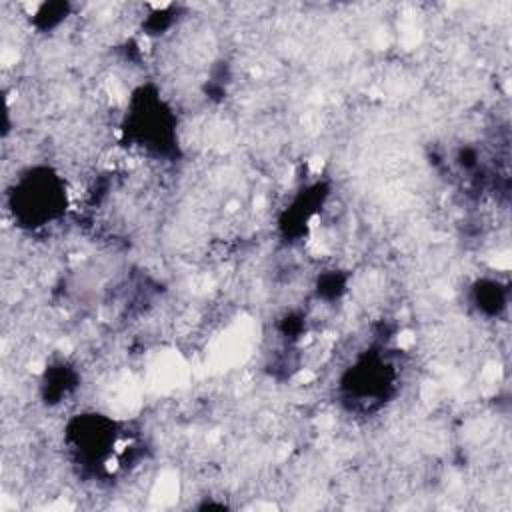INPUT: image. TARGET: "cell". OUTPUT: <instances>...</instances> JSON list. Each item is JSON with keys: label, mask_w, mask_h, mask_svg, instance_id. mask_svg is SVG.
Wrapping results in <instances>:
<instances>
[{"label": "cell", "mask_w": 512, "mask_h": 512, "mask_svg": "<svg viewBox=\"0 0 512 512\" xmlns=\"http://www.w3.org/2000/svg\"><path fill=\"white\" fill-rule=\"evenodd\" d=\"M8 200L18 226L34 230L64 216L68 190L64 178L50 166H32L14 180Z\"/></svg>", "instance_id": "cell-1"}, {"label": "cell", "mask_w": 512, "mask_h": 512, "mask_svg": "<svg viewBox=\"0 0 512 512\" xmlns=\"http://www.w3.org/2000/svg\"><path fill=\"white\" fill-rule=\"evenodd\" d=\"M396 380V372L390 360L378 352H366L344 374L342 388L356 398V402H380L388 396Z\"/></svg>", "instance_id": "cell-3"}, {"label": "cell", "mask_w": 512, "mask_h": 512, "mask_svg": "<svg viewBox=\"0 0 512 512\" xmlns=\"http://www.w3.org/2000/svg\"><path fill=\"white\" fill-rule=\"evenodd\" d=\"M474 304L486 316H498L508 306V290L498 280H480L474 286Z\"/></svg>", "instance_id": "cell-4"}, {"label": "cell", "mask_w": 512, "mask_h": 512, "mask_svg": "<svg viewBox=\"0 0 512 512\" xmlns=\"http://www.w3.org/2000/svg\"><path fill=\"white\" fill-rule=\"evenodd\" d=\"M122 130L134 146L158 156L178 144L176 116L150 86H142L132 94Z\"/></svg>", "instance_id": "cell-2"}]
</instances>
